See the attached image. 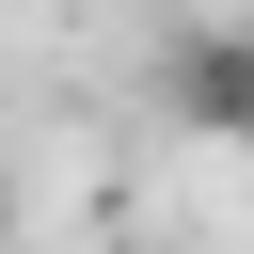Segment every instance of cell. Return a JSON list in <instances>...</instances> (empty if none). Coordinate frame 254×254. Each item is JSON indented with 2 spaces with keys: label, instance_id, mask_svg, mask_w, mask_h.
Returning <instances> with one entry per match:
<instances>
[{
  "label": "cell",
  "instance_id": "obj_1",
  "mask_svg": "<svg viewBox=\"0 0 254 254\" xmlns=\"http://www.w3.org/2000/svg\"><path fill=\"white\" fill-rule=\"evenodd\" d=\"M159 111L190 143H254V16H190L159 48Z\"/></svg>",
  "mask_w": 254,
  "mask_h": 254
},
{
  "label": "cell",
  "instance_id": "obj_2",
  "mask_svg": "<svg viewBox=\"0 0 254 254\" xmlns=\"http://www.w3.org/2000/svg\"><path fill=\"white\" fill-rule=\"evenodd\" d=\"M0 238H16V190H0Z\"/></svg>",
  "mask_w": 254,
  "mask_h": 254
}]
</instances>
